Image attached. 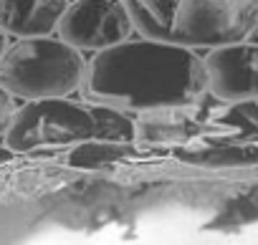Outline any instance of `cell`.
Wrapping results in <instances>:
<instances>
[{
	"mask_svg": "<svg viewBox=\"0 0 258 245\" xmlns=\"http://www.w3.org/2000/svg\"><path fill=\"white\" fill-rule=\"evenodd\" d=\"M6 48H8V33H6V31H0V58H3Z\"/></svg>",
	"mask_w": 258,
	"mask_h": 245,
	"instance_id": "cell-10",
	"label": "cell"
},
{
	"mask_svg": "<svg viewBox=\"0 0 258 245\" xmlns=\"http://www.w3.org/2000/svg\"><path fill=\"white\" fill-rule=\"evenodd\" d=\"M69 0H0V31L16 38L51 36Z\"/></svg>",
	"mask_w": 258,
	"mask_h": 245,
	"instance_id": "cell-7",
	"label": "cell"
},
{
	"mask_svg": "<svg viewBox=\"0 0 258 245\" xmlns=\"http://www.w3.org/2000/svg\"><path fill=\"white\" fill-rule=\"evenodd\" d=\"M208 96L205 61L195 48L132 36L86 61L81 99L121 114L170 116L203 104Z\"/></svg>",
	"mask_w": 258,
	"mask_h": 245,
	"instance_id": "cell-1",
	"label": "cell"
},
{
	"mask_svg": "<svg viewBox=\"0 0 258 245\" xmlns=\"http://www.w3.org/2000/svg\"><path fill=\"white\" fill-rule=\"evenodd\" d=\"M16 114V104H13V96L0 86V134H6L8 124H11V119Z\"/></svg>",
	"mask_w": 258,
	"mask_h": 245,
	"instance_id": "cell-8",
	"label": "cell"
},
{
	"mask_svg": "<svg viewBox=\"0 0 258 245\" xmlns=\"http://www.w3.org/2000/svg\"><path fill=\"white\" fill-rule=\"evenodd\" d=\"M56 36L81 53H99L137 36L126 0H74L66 6Z\"/></svg>",
	"mask_w": 258,
	"mask_h": 245,
	"instance_id": "cell-5",
	"label": "cell"
},
{
	"mask_svg": "<svg viewBox=\"0 0 258 245\" xmlns=\"http://www.w3.org/2000/svg\"><path fill=\"white\" fill-rule=\"evenodd\" d=\"M84 76V53L53 33L18 38L0 58V86L23 101L71 96L81 91Z\"/></svg>",
	"mask_w": 258,
	"mask_h": 245,
	"instance_id": "cell-4",
	"label": "cell"
},
{
	"mask_svg": "<svg viewBox=\"0 0 258 245\" xmlns=\"http://www.w3.org/2000/svg\"><path fill=\"white\" fill-rule=\"evenodd\" d=\"M208 94L223 104L258 99V41H235L210 48L205 56Z\"/></svg>",
	"mask_w": 258,
	"mask_h": 245,
	"instance_id": "cell-6",
	"label": "cell"
},
{
	"mask_svg": "<svg viewBox=\"0 0 258 245\" xmlns=\"http://www.w3.org/2000/svg\"><path fill=\"white\" fill-rule=\"evenodd\" d=\"M6 147L16 154L41 149H63L86 142H126L137 137V124L129 114L89 99L71 96L36 99L16 109L6 129Z\"/></svg>",
	"mask_w": 258,
	"mask_h": 245,
	"instance_id": "cell-2",
	"label": "cell"
},
{
	"mask_svg": "<svg viewBox=\"0 0 258 245\" xmlns=\"http://www.w3.org/2000/svg\"><path fill=\"white\" fill-rule=\"evenodd\" d=\"M13 149H8V147H0V165H3V162H8V159H13Z\"/></svg>",
	"mask_w": 258,
	"mask_h": 245,
	"instance_id": "cell-9",
	"label": "cell"
},
{
	"mask_svg": "<svg viewBox=\"0 0 258 245\" xmlns=\"http://www.w3.org/2000/svg\"><path fill=\"white\" fill-rule=\"evenodd\" d=\"M137 33L195 51L258 33V0H126Z\"/></svg>",
	"mask_w": 258,
	"mask_h": 245,
	"instance_id": "cell-3",
	"label": "cell"
}]
</instances>
